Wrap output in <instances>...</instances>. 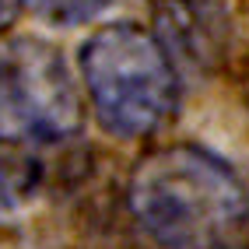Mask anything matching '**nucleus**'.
<instances>
[{"mask_svg":"<svg viewBox=\"0 0 249 249\" xmlns=\"http://www.w3.org/2000/svg\"><path fill=\"white\" fill-rule=\"evenodd\" d=\"M42 186V161L32 147L0 141V211L28 204Z\"/></svg>","mask_w":249,"mask_h":249,"instance_id":"nucleus-5","label":"nucleus"},{"mask_svg":"<svg viewBox=\"0 0 249 249\" xmlns=\"http://www.w3.org/2000/svg\"><path fill=\"white\" fill-rule=\"evenodd\" d=\"M155 39L169 53L172 67L211 74L228 53L231 18L218 0H158Z\"/></svg>","mask_w":249,"mask_h":249,"instance_id":"nucleus-4","label":"nucleus"},{"mask_svg":"<svg viewBox=\"0 0 249 249\" xmlns=\"http://www.w3.org/2000/svg\"><path fill=\"white\" fill-rule=\"evenodd\" d=\"M246 249H249V246H246Z\"/></svg>","mask_w":249,"mask_h":249,"instance_id":"nucleus-8","label":"nucleus"},{"mask_svg":"<svg viewBox=\"0 0 249 249\" xmlns=\"http://www.w3.org/2000/svg\"><path fill=\"white\" fill-rule=\"evenodd\" d=\"M126 193L130 214L155 249H228L249 225L242 179L193 144L144 155Z\"/></svg>","mask_w":249,"mask_h":249,"instance_id":"nucleus-1","label":"nucleus"},{"mask_svg":"<svg viewBox=\"0 0 249 249\" xmlns=\"http://www.w3.org/2000/svg\"><path fill=\"white\" fill-rule=\"evenodd\" d=\"M81 77L91 109L109 134L147 137L176 112L179 74L155 32L116 21L81 46Z\"/></svg>","mask_w":249,"mask_h":249,"instance_id":"nucleus-2","label":"nucleus"},{"mask_svg":"<svg viewBox=\"0 0 249 249\" xmlns=\"http://www.w3.org/2000/svg\"><path fill=\"white\" fill-rule=\"evenodd\" d=\"M77 130L81 95L60 49L28 36L0 42V141L39 151Z\"/></svg>","mask_w":249,"mask_h":249,"instance_id":"nucleus-3","label":"nucleus"},{"mask_svg":"<svg viewBox=\"0 0 249 249\" xmlns=\"http://www.w3.org/2000/svg\"><path fill=\"white\" fill-rule=\"evenodd\" d=\"M21 7H28L46 25L74 28V25L91 21L98 11H106L109 0H21Z\"/></svg>","mask_w":249,"mask_h":249,"instance_id":"nucleus-6","label":"nucleus"},{"mask_svg":"<svg viewBox=\"0 0 249 249\" xmlns=\"http://www.w3.org/2000/svg\"><path fill=\"white\" fill-rule=\"evenodd\" d=\"M21 11V0H0V36L14 25V18H18Z\"/></svg>","mask_w":249,"mask_h":249,"instance_id":"nucleus-7","label":"nucleus"}]
</instances>
